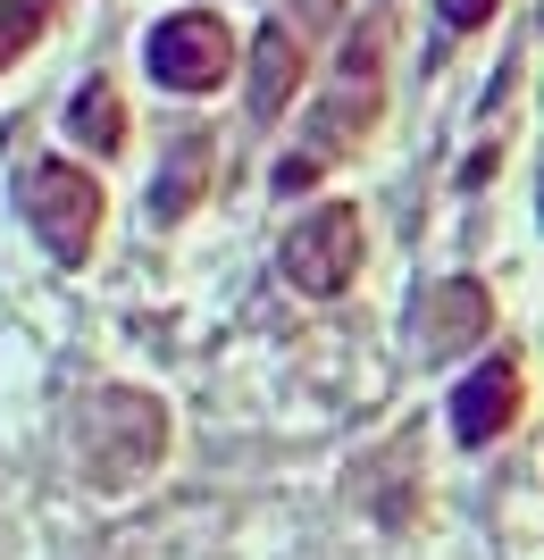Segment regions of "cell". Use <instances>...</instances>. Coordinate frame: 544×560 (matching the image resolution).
I'll use <instances>...</instances> for the list:
<instances>
[{
  "label": "cell",
  "instance_id": "1",
  "mask_svg": "<svg viewBox=\"0 0 544 560\" xmlns=\"http://www.w3.org/2000/svg\"><path fill=\"white\" fill-rule=\"evenodd\" d=\"M18 210H25V226H34V243L50 259H84L93 234H101V185L76 160H34L25 185H18Z\"/></svg>",
  "mask_w": 544,
  "mask_h": 560
},
{
  "label": "cell",
  "instance_id": "2",
  "mask_svg": "<svg viewBox=\"0 0 544 560\" xmlns=\"http://www.w3.org/2000/svg\"><path fill=\"white\" fill-rule=\"evenodd\" d=\"M151 75L167 93H218L235 75V34L210 9H176V18L151 25Z\"/></svg>",
  "mask_w": 544,
  "mask_h": 560
},
{
  "label": "cell",
  "instance_id": "3",
  "mask_svg": "<svg viewBox=\"0 0 544 560\" xmlns=\"http://www.w3.org/2000/svg\"><path fill=\"white\" fill-rule=\"evenodd\" d=\"M277 268H285V284H302V293H344V284L360 277V210L352 201L310 210L302 226L285 234Z\"/></svg>",
  "mask_w": 544,
  "mask_h": 560
},
{
  "label": "cell",
  "instance_id": "4",
  "mask_svg": "<svg viewBox=\"0 0 544 560\" xmlns=\"http://www.w3.org/2000/svg\"><path fill=\"white\" fill-rule=\"evenodd\" d=\"M520 401H528L520 360H477V369L452 385V435H461V444H495V435H511Z\"/></svg>",
  "mask_w": 544,
  "mask_h": 560
},
{
  "label": "cell",
  "instance_id": "5",
  "mask_svg": "<svg viewBox=\"0 0 544 560\" xmlns=\"http://www.w3.org/2000/svg\"><path fill=\"white\" fill-rule=\"evenodd\" d=\"M486 327H495V293H486V284H470V277H452V284H436V293H427V310H419V351L452 360V351H470Z\"/></svg>",
  "mask_w": 544,
  "mask_h": 560
},
{
  "label": "cell",
  "instance_id": "6",
  "mask_svg": "<svg viewBox=\"0 0 544 560\" xmlns=\"http://www.w3.org/2000/svg\"><path fill=\"white\" fill-rule=\"evenodd\" d=\"M378 68H385V25L369 18L352 34V50H344V75H335V117H327V135L360 142L369 135V117H378Z\"/></svg>",
  "mask_w": 544,
  "mask_h": 560
},
{
  "label": "cell",
  "instance_id": "7",
  "mask_svg": "<svg viewBox=\"0 0 544 560\" xmlns=\"http://www.w3.org/2000/svg\"><path fill=\"white\" fill-rule=\"evenodd\" d=\"M302 84V43L285 34V25H261V43H252V109L277 117Z\"/></svg>",
  "mask_w": 544,
  "mask_h": 560
},
{
  "label": "cell",
  "instance_id": "8",
  "mask_svg": "<svg viewBox=\"0 0 544 560\" xmlns=\"http://www.w3.org/2000/svg\"><path fill=\"white\" fill-rule=\"evenodd\" d=\"M68 126H76V142H84V151H118L126 142V109H118V84H84V93L68 101Z\"/></svg>",
  "mask_w": 544,
  "mask_h": 560
},
{
  "label": "cell",
  "instance_id": "9",
  "mask_svg": "<svg viewBox=\"0 0 544 560\" xmlns=\"http://www.w3.org/2000/svg\"><path fill=\"white\" fill-rule=\"evenodd\" d=\"M201 167H210V142L185 135V142H176V160H167V185H160V218H185V201L201 192Z\"/></svg>",
  "mask_w": 544,
  "mask_h": 560
},
{
  "label": "cell",
  "instance_id": "10",
  "mask_svg": "<svg viewBox=\"0 0 544 560\" xmlns=\"http://www.w3.org/2000/svg\"><path fill=\"white\" fill-rule=\"evenodd\" d=\"M34 34H43V9H34V0H0V68H9V59H25V50H34Z\"/></svg>",
  "mask_w": 544,
  "mask_h": 560
},
{
  "label": "cell",
  "instance_id": "11",
  "mask_svg": "<svg viewBox=\"0 0 544 560\" xmlns=\"http://www.w3.org/2000/svg\"><path fill=\"white\" fill-rule=\"evenodd\" d=\"M436 9H444V25H452V34H477V25L495 18L502 0H436Z\"/></svg>",
  "mask_w": 544,
  "mask_h": 560
}]
</instances>
